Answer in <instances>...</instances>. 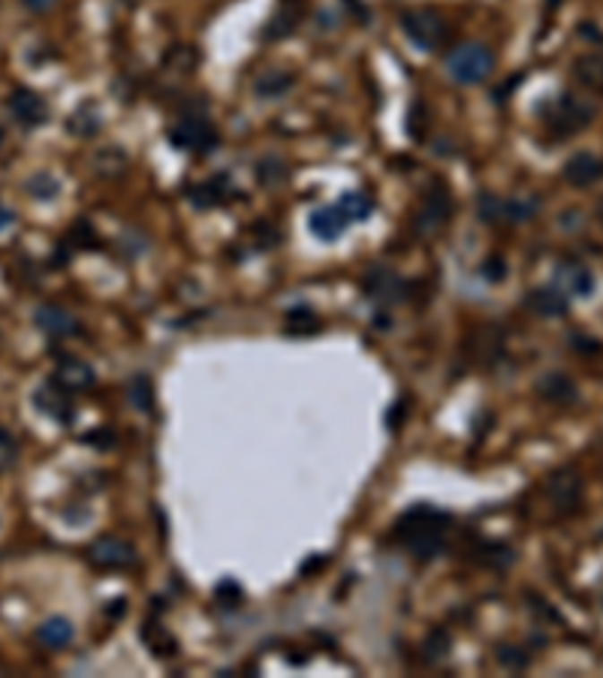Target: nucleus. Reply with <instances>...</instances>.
Listing matches in <instances>:
<instances>
[{"label":"nucleus","mask_w":603,"mask_h":678,"mask_svg":"<svg viewBox=\"0 0 603 678\" xmlns=\"http://www.w3.org/2000/svg\"><path fill=\"white\" fill-rule=\"evenodd\" d=\"M447 522L450 519L435 507H414L410 512H404L401 522H399V536H401L404 549H408L414 558H423V561L441 555Z\"/></svg>","instance_id":"nucleus-1"},{"label":"nucleus","mask_w":603,"mask_h":678,"mask_svg":"<svg viewBox=\"0 0 603 678\" xmlns=\"http://www.w3.org/2000/svg\"><path fill=\"white\" fill-rule=\"evenodd\" d=\"M492 67H495V57L489 48L480 43H465L447 55V73L459 85H480V82L492 76Z\"/></svg>","instance_id":"nucleus-2"},{"label":"nucleus","mask_w":603,"mask_h":678,"mask_svg":"<svg viewBox=\"0 0 603 678\" xmlns=\"http://www.w3.org/2000/svg\"><path fill=\"white\" fill-rule=\"evenodd\" d=\"M401 28L410 37V43L419 46L423 52H437L447 39V21L435 10H404Z\"/></svg>","instance_id":"nucleus-3"},{"label":"nucleus","mask_w":603,"mask_h":678,"mask_svg":"<svg viewBox=\"0 0 603 678\" xmlns=\"http://www.w3.org/2000/svg\"><path fill=\"white\" fill-rule=\"evenodd\" d=\"M218 130L209 118L202 115H185L181 121H176L169 127V142L178 148V151L187 154H205L218 145Z\"/></svg>","instance_id":"nucleus-4"},{"label":"nucleus","mask_w":603,"mask_h":678,"mask_svg":"<svg viewBox=\"0 0 603 678\" xmlns=\"http://www.w3.org/2000/svg\"><path fill=\"white\" fill-rule=\"evenodd\" d=\"M594 118V109L591 106L580 103L576 97H558L556 103L549 106V115H547V124L552 130H556L558 136H573L580 133V130L589 127V121Z\"/></svg>","instance_id":"nucleus-5"},{"label":"nucleus","mask_w":603,"mask_h":678,"mask_svg":"<svg viewBox=\"0 0 603 678\" xmlns=\"http://www.w3.org/2000/svg\"><path fill=\"white\" fill-rule=\"evenodd\" d=\"M88 561L100 570H127L134 567L136 549L127 540H121V536H100V540L90 543Z\"/></svg>","instance_id":"nucleus-6"},{"label":"nucleus","mask_w":603,"mask_h":678,"mask_svg":"<svg viewBox=\"0 0 603 678\" xmlns=\"http://www.w3.org/2000/svg\"><path fill=\"white\" fill-rule=\"evenodd\" d=\"M73 392H67L64 386L57 383H43L39 390L34 392V408L43 413L46 419H52V423H61V425H70L73 419H76V408H73Z\"/></svg>","instance_id":"nucleus-7"},{"label":"nucleus","mask_w":603,"mask_h":678,"mask_svg":"<svg viewBox=\"0 0 603 678\" xmlns=\"http://www.w3.org/2000/svg\"><path fill=\"white\" fill-rule=\"evenodd\" d=\"M547 498L552 501V507L558 512L576 510L582 503V479L576 470L561 468L547 479Z\"/></svg>","instance_id":"nucleus-8"},{"label":"nucleus","mask_w":603,"mask_h":678,"mask_svg":"<svg viewBox=\"0 0 603 678\" xmlns=\"http://www.w3.org/2000/svg\"><path fill=\"white\" fill-rule=\"evenodd\" d=\"M6 109H10L13 118L28 130L39 127V124H46V118H48V103L37 94V90H28V88L13 90L10 100H6Z\"/></svg>","instance_id":"nucleus-9"},{"label":"nucleus","mask_w":603,"mask_h":678,"mask_svg":"<svg viewBox=\"0 0 603 678\" xmlns=\"http://www.w3.org/2000/svg\"><path fill=\"white\" fill-rule=\"evenodd\" d=\"M556 287L561 293H567L570 299H589L598 280H594L591 269L580 266V262H561L556 271Z\"/></svg>","instance_id":"nucleus-10"},{"label":"nucleus","mask_w":603,"mask_h":678,"mask_svg":"<svg viewBox=\"0 0 603 678\" xmlns=\"http://www.w3.org/2000/svg\"><path fill=\"white\" fill-rule=\"evenodd\" d=\"M52 383L64 386L67 392H85L97 383V374L82 359H61L52 371Z\"/></svg>","instance_id":"nucleus-11"},{"label":"nucleus","mask_w":603,"mask_h":678,"mask_svg":"<svg viewBox=\"0 0 603 678\" xmlns=\"http://www.w3.org/2000/svg\"><path fill=\"white\" fill-rule=\"evenodd\" d=\"M34 322L39 332H46L48 338H70L79 332V320L73 317L70 311L57 308V305H43L37 313H34Z\"/></svg>","instance_id":"nucleus-12"},{"label":"nucleus","mask_w":603,"mask_h":678,"mask_svg":"<svg viewBox=\"0 0 603 678\" xmlns=\"http://www.w3.org/2000/svg\"><path fill=\"white\" fill-rule=\"evenodd\" d=\"M603 178V160L594 154H573L564 163V181L573 187H591L594 181Z\"/></svg>","instance_id":"nucleus-13"},{"label":"nucleus","mask_w":603,"mask_h":678,"mask_svg":"<svg viewBox=\"0 0 603 678\" xmlns=\"http://www.w3.org/2000/svg\"><path fill=\"white\" fill-rule=\"evenodd\" d=\"M528 308H531L537 317H561L570 308V296L561 293L558 287H537L528 293Z\"/></svg>","instance_id":"nucleus-14"},{"label":"nucleus","mask_w":603,"mask_h":678,"mask_svg":"<svg viewBox=\"0 0 603 678\" xmlns=\"http://www.w3.org/2000/svg\"><path fill=\"white\" fill-rule=\"evenodd\" d=\"M347 223L350 220L344 218V211L338 209V205H323V209L311 211L308 227H311V233L317 238H323V242H335V238H341Z\"/></svg>","instance_id":"nucleus-15"},{"label":"nucleus","mask_w":603,"mask_h":678,"mask_svg":"<svg viewBox=\"0 0 603 678\" xmlns=\"http://www.w3.org/2000/svg\"><path fill=\"white\" fill-rule=\"evenodd\" d=\"M537 395L549 404H558V408H567V404H573L576 399H580L573 380H570L567 374H561V371H552V374L543 377L540 383H537Z\"/></svg>","instance_id":"nucleus-16"},{"label":"nucleus","mask_w":603,"mask_h":678,"mask_svg":"<svg viewBox=\"0 0 603 678\" xmlns=\"http://www.w3.org/2000/svg\"><path fill=\"white\" fill-rule=\"evenodd\" d=\"M447 214H450V196L444 193V190H435V193H428L423 200V209H419L417 223L423 233H435L437 227L447 223Z\"/></svg>","instance_id":"nucleus-17"},{"label":"nucleus","mask_w":603,"mask_h":678,"mask_svg":"<svg viewBox=\"0 0 603 678\" xmlns=\"http://www.w3.org/2000/svg\"><path fill=\"white\" fill-rule=\"evenodd\" d=\"M73 636H76V631H73V624L67 622V618L55 615V618H46L43 624L37 627V639L39 645H46V648H67V645L73 642Z\"/></svg>","instance_id":"nucleus-18"},{"label":"nucleus","mask_w":603,"mask_h":678,"mask_svg":"<svg viewBox=\"0 0 603 678\" xmlns=\"http://www.w3.org/2000/svg\"><path fill=\"white\" fill-rule=\"evenodd\" d=\"M366 289H368V296H375V299H380V302H395L401 296V278L386 269H377L368 275Z\"/></svg>","instance_id":"nucleus-19"},{"label":"nucleus","mask_w":603,"mask_h":678,"mask_svg":"<svg viewBox=\"0 0 603 678\" xmlns=\"http://www.w3.org/2000/svg\"><path fill=\"white\" fill-rule=\"evenodd\" d=\"M338 209L344 211L347 220H368L371 211H375V200L366 193V190H347V193L341 196V202H338Z\"/></svg>","instance_id":"nucleus-20"},{"label":"nucleus","mask_w":603,"mask_h":678,"mask_svg":"<svg viewBox=\"0 0 603 678\" xmlns=\"http://www.w3.org/2000/svg\"><path fill=\"white\" fill-rule=\"evenodd\" d=\"M296 85V79L290 76V73H280V70H269L263 73V76L254 82V90L263 97V100H271V97H280L287 94Z\"/></svg>","instance_id":"nucleus-21"},{"label":"nucleus","mask_w":603,"mask_h":678,"mask_svg":"<svg viewBox=\"0 0 603 678\" xmlns=\"http://www.w3.org/2000/svg\"><path fill=\"white\" fill-rule=\"evenodd\" d=\"M576 79L591 90H603V55H582L576 61Z\"/></svg>","instance_id":"nucleus-22"},{"label":"nucleus","mask_w":603,"mask_h":678,"mask_svg":"<svg viewBox=\"0 0 603 678\" xmlns=\"http://www.w3.org/2000/svg\"><path fill=\"white\" fill-rule=\"evenodd\" d=\"M127 401L134 404V410L139 413H151L154 410V386L148 377H134L127 386Z\"/></svg>","instance_id":"nucleus-23"},{"label":"nucleus","mask_w":603,"mask_h":678,"mask_svg":"<svg viewBox=\"0 0 603 678\" xmlns=\"http://www.w3.org/2000/svg\"><path fill=\"white\" fill-rule=\"evenodd\" d=\"M537 214V200L531 196H516V200H501V220L525 223Z\"/></svg>","instance_id":"nucleus-24"},{"label":"nucleus","mask_w":603,"mask_h":678,"mask_svg":"<svg viewBox=\"0 0 603 678\" xmlns=\"http://www.w3.org/2000/svg\"><path fill=\"white\" fill-rule=\"evenodd\" d=\"M299 15H302V6L296 4V0H280V13H278V19L271 21L269 37H287V34H293V28L299 24Z\"/></svg>","instance_id":"nucleus-25"},{"label":"nucleus","mask_w":603,"mask_h":678,"mask_svg":"<svg viewBox=\"0 0 603 678\" xmlns=\"http://www.w3.org/2000/svg\"><path fill=\"white\" fill-rule=\"evenodd\" d=\"M70 130L76 136H94L97 130H100V112H97V106H82V109L70 118Z\"/></svg>","instance_id":"nucleus-26"},{"label":"nucleus","mask_w":603,"mask_h":678,"mask_svg":"<svg viewBox=\"0 0 603 678\" xmlns=\"http://www.w3.org/2000/svg\"><path fill=\"white\" fill-rule=\"evenodd\" d=\"M28 193L34 196V200H55L57 193H61V181L55 176H48V172H37V176L28 178Z\"/></svg>","instance_id":"nucleus-27"},{"label":"nucleus","mask_w":603,"mask_h":678,"mask_svg":"<svg viewBox=\"0 0 603 678\" xmlns=\"http://www.w3.org/2000/svg\"><path fill=\"white\" fill-rule=\"evenodd\" d=\"M450 655V636L447 631H432L426 636L423 642V657L428 660V664H437V660H444Z\"/></svg>","instance_id":"nucleus-28"},{"label":"nucleus","mask_w":603,"mask_h":678,"mask_svg":"<svg viewBox=\"0 0 603 678\" xmlns=\"http://www.w3.org/2000/svg\"><path fill=\"white\" fill-rule=\"evenodd\" d=\"M498 664L513 669V673H522V669H528V664H531V655H528L525 648H516V645H501Z\"/></svg>","instance_id":"nucleus-29"},{"label":"nucleus","mask_w":603,"mask_h":678,"mask_svg":"<svg viewBox=\"0 0 603 678\" xmlns=\"http://www.w3.org/2000/svg\"><path fill=\"white\" fill-rule=\"evenodd\" d=\"M287 329L290 332H302V335H308V332H317L320 329V317L314 311H290L287 313Z\"/></svg>","instance_id":"nucleus-30"},{"label":"nucleus","mask_w":603,"mask_h":678,"mask_svg":"<svg viewBox=\"0 0 603 678\" xmlns=\"http://www.w3.org/2000/svg\"><path fill=\"white\" fill-rule=\"evenodd\" d=\"M513 549L510 545H501V543H495V545H486L483 549V564L486 567H492V570H504V567H510L513 564Z\"/></svg>","instance_id":"nucleus-31"},{"label":"nucleus","mask_w":603,"mask_h":678,"mask_svg":"<svg viewBox=\"0 0 603 678\" xmlns=\"http://www.w3.org/2000/svg\"><path fill=\"white\" fill-rule=\"evenodd\" d=\"M15 461H19V441L6 432L4 425H0V474L4 470H10Z\"/></svg>","instance_id":"nucleus-32"},{"label":"nucleus","mask_w":603,"mask_h":678,"mask_svg":"<svg viewBox=\"0 0 603 678\" xmlns=\"http://www.w3.org/2000/svg\"><path fill=\"white\" fill-rule=\"evenodd\" d=\"M483 275H486V280H504L507 278V266H504L501 256H489V260H486Z\"/></svg>","instance_id":"nucleus-33"},{"label":"nucleus","mask_w":603,"mask_h":678,"mask_svg":"<svg viewBox=\"0 0 603 678\" xmlns=\"http://www.w3.org/2000/svg\"><path fill=\"white\" fill-rule=\"evenodd\" d=\"M22 4H24V10H30V13H48L57 0H22Z\"/></svg>","instance_id":"nucleus-34"},{"label":"nucleus","mask_w":603,"mask_h":678,"mask_svg":"<svg viewBox=\"0 0 603 678\" xmlns=\"http://www.w3.org/2000/svg\"><path fill=\"white\" fill-rule=\"evenodd\" d=\"M395 416H399V425H401V419H404V401H401V404H395L392 413H390V416H386V425H390V428H392V423H395Z\"/></svg>","instance_id":"nucleus-35"},{"label":"nucleus","mask_w":603,"mask_h":678,"mask_svg":"<svg viewBox=\"0 0 603 678\" xmlns=\"http://www.w3.org/2000/svg\"><path fill=\"white\" fill-rule=\"evenodd\" d=\"M15 220V214L13 211H6V209H0V229H6L10 223Z\"/></svg>","instance_id":"nucleus-36"},{"label":"nucleus","mask_w":603,"mask_h":678,"mask_svg":"<svg viewBox=\"0 0 603 678\" xmlns=\"http://www.w3.org/2000/svg\"><path fill=\"white\" fill-rule=\"evenodd\" d=\"M0 145H4V130H0Z\"/></svg>","instance_id":"nucleus-37"},{"label":"nucleus","mask_w":603,"mask_h":678,"mask_svg":"<svg viewBox=\"0 0 603 678\" xmlns=\"http://www.w3.org/2000/svg\"><path fill=\"white\" fill-rule=\"evenodd\" d=\"M600 220H603V202H600Z\"/></svg>","instance_id":"nucleus-38"}]
</instances>
